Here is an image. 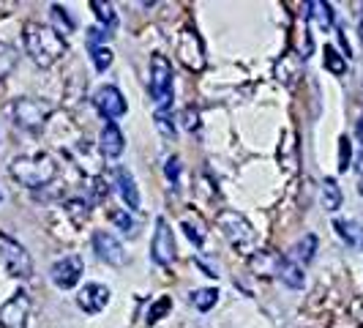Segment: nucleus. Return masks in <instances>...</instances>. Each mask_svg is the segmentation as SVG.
<instances>
[{
    "label": "nucleus",
    "mask_w": 363,
    "mask_h": 328,
    "mask_svg": "<svg viewBox=\"0 0 363 328\" xmlns=\"http://www.w3.org/2000/svg\"><path fill=\"white\" fill-rule=\"evenodd\" d=\"M172 310V298H169V295H162V298H159V301H156V304H150V310H147V326H153V323H159V320H162L164 315H167V312Z\"/></svg>",
    "instance_id": "28"
},
{
    "label": "nucleus",
    "mask_w": 363,
    "mask_h": 328,
    "mask_svg": "<svg viewBox=\"0 0 363 328\" xmlns=\"http://www.w3.org/2000/svg\"><path fill=\"white\" fill-rule=\"evenodd\" d=\"M325 69L333 74H345L347 72V60L336 53L333 47H325Z\"/></svg>",
    "instance_id": "30"
},
{
    "label": "nucleus",
    "mask_w": 363,
    "mask_h": 328,
    "mask_svg": "<svg viewBox=\"0 0 363 328\" xmlns=\"http://www.w3.org/2000/svg\"><path fill=\"white\" fill-rule=\"evenodd\" d=\"M183 126L189 129V131H194V129L200 126V112H197L194 107L183 109Z\"/></svg>",
    "instance_id": "35"
},
{
    "label": "nucleus",
    "mask_w": 363,
    "mask_h": 328,
    "mask_svg": "<svg viewBox=\"0 0 363 328\" xmlns=\"http://www.w3.org/2000/svg\"><path fill=\"white\" fill-rule=\"evenodd\" d=\"M320 202H323V208L330 211V214L342 208V189H339V183L333 181V178H325V181H323V189H320Z\"/></svg>",
    "instance_id": "22"
},
{
    "label": "nucleus",
    "mask_w": 363,
    "mask_h": 328,
    "mask_svg": "<svg viewBox=\"0 0 363 328\" xmlns=\"http://www.w3.org/2000/svg\"><path fill=\"white\" fill-rule=\"evenodd\" d=\"M126 148V140H123V131L118 129L115 121H107V126L101 129V153L107 159H118Z\"/></svg>",
    "instance_id": "15"
},
{
    "label": "nucleus",
    "mask_w": 363,
    "mask_h": 328,
    "mask_svg": "<svg viewBox=\"0 0 363 328\" xmlns=\"http://www.w3.org/2000/svg\"><path fill=\"white\" fill-rule=\"evenodd\" d=\"M0 263L17 279H30L33 276V260L28 255V249L6 233H0Z\"/></svg>",
    "instance_id": "4"
},
{
    "label": "nucleus",
    "mask_w": 363,
    "mask_h": 328,
    "mask_svg": "<svg viewBox=\"0 0 363 328\" xmlns=\"http://www.w3.org/2000/svg\"><path fill=\"white\" fill-rule=\"evenodd\" d=\"M281 263H284V255H279V252H268V249H262V252H255L252 260H249V266H252V271L257 276H279L281 271Z\"/></svg>",
    "instance_id": "14"
},
{
    "label": "nucleus",
    "mask_w": 363,
    "mask_h": 328,
    "mask_svg": "<svg viewBox=\"0 0 363 328\" xmlns=\"http://www.w3.org/2000/svg\"><path fill=\"white\" fill-rule=\"evenodd\" d=\"M178 58L183 60V66H189L191 72H202L205 69V47L197 31L186 28L178 36Z\"/></svg>",
    "instance_id": "8"
},
{
    "label": "nucleus",
    "mask_w": 363,
    "mask_h": 328,
    "mask_svg": "<svg viewBox=\"0 0 363 328\" xmlns=\"http://www.w3.org/2000/svg\"><path fill=\"white\" fill-rule=\"evenodd\" d=\"M156 129L162 131L164 140H172V137H175V124H172V112H169V107L156 109Z\"/></svg>",
    "instance_id": "26"
},
{
    "label": "nucleus",
    "mask_w": 363,
    "mask_h": 328,
    "mask_svg": "<svg viewBox=\"0 0 363 328\" xmlns=\"http://www.w3.org/2000/svg\"><path fill=\"white\" fill-rule=\"evenodd\" d=\"M301 69H303L301 55H295V53L281 55V60L276 63V80L284 82V85H292V82L301 77Z\"/></svg>",
    "instance_id": "17"
},
{
    "label": "nucleus",
    "mask_w": 363,
    "mask_h": 328,
    "mask_svg": "<svg viewBox=\"0 0 363 328\" xmlns=\"http://www.w3.org/2000/svg\"><path fill=\"white\" fill-rule=\"evenodd\" d=\"M30 315V295L28 293H14L3 307H0V326L3 328H25Z\"/></svg>",
    "instance_id": "10"
},
{
    "label": "nucleus",
    "mask_w": 363,
    "mask_h": 328,
    "mask_svg": "<svg viewBox=\"0 0 363 328\" xmlns=\"http://www.w3.org/2000/svg\"><path fill=\"white\" fill-rule=\"evenodd\" d=\"M172 63L167 55H153L150 58V96L156 107H169L172 102Z\"/></svg>",
    "instance_id": "5"
},
{
    "label": "nucleus",
    "mask_w": 363,
    "mask_h": 328,
    "mask_svg": "<svg viewBox=\"0 0 363 328\" xmlns=\"http://www.w3.org/2000/svg\"><path fill=\"white\" fill-rule=\"evenodd\" d=\"M52 19L57 22V28H63V33H72V31H74L72 14H69V11L63 9V6H57V3L52 6Z\"/></svg>",
    "instance_id": "32"
},
{
    "label": "nucleus",
    "mask_w": 363,
    "mask_h": 328,
    "mask_svg": "<svg viewBox=\"0 0 363 328\" xmlns=\"http://www.w3.org/2000/svg\"><path fill=\"white\" fill-rule=\"evenodd\" d=\"M279 279L292 288V290H301L303 285H306V273H303V266H298L295 260L290 257H284V263H281V271H279Z\"/></svg>",
    "instance_id": "18"
},
{
    "label": "nucleus",
    "mask_w": 363,
    "mask_h": 328,
    "mask_svg": "<svg viewBox=\"0 0 363 328\" xmlns=\"http://www.w3.org/2000/svg\"><path fill=\"white\" fill-rule=\"evenodd\" d=\"M150 257L162 268L172 266V260H175V236H172L167 219H156V233L150 241Z\"/></svg>",
    "instance_id": "7"
},
{
    "label": "nucleus",
    "mask_w": 363,
    "mask_h": 328,
    "mask_svg": "<svg viewBox=\"0 0 363 328\" xmlns=\"http://www.w3.org/2000/svg\"><path fill=\"white\" fill-rule=\"evenodd\" d=\"M14 66H17V50L9 44H0V80L9 77Z\"/></svg>",
    "instance_id": "29"
},
{
    "label": "nucleus",
    "mask_w": 363,
    "mask_h": 328,
    "mask_svg": "<svg viewBox=\"0 0 363 328\" xmlns=\"http://www.w3.org/2000/svg\"><path fill=\"white\" fill-rule=\"evenodd\" d=\"M115 183H118V192L128 208H140V189H137V181L126 167H115Z\"/></svg>",
    "instance_id": "16"
},
{
    "label": "nucleus",
    "mask_w": 363,
    "mask_h": 328,
    "mask_svg": "<svg viewBox=\"0 0 363 328\" xmlns=\"http://www.w3.org/2000/svg\"><path fill=\"white\" fill-rule=\"evenodd\" d=\"M306 9H309V19L320 31H330V25H333V9L328 3H323V0H309Z\"/></svg>",
    "instance_id": "20"
},
{
    "label": "nucleus",
    "mask_w": 363,
    "mask_h": 328,
    "mask_svg": "<svg viewBox=\"0 0 363 328\" xmlns=\"http://www.w3.org/2000/svg\"><path fill=\"white\" fill-rule=\"evenodd\" d=\"M355 134H358V140L363 143V115L358 118V126H355Z\"/></svg>",
    "instance_id": "37"
},
{
    "label": "nucleus",
    "mask_w": 363,
    "mask_h": 328,
    "mask_svg": "<svg viewBox=\"0 0 363 328\" xmlns=\"http://www.w3.org/2000/svg\"><path fill=\"white\" fill-rule=\"evenodd\" d=\"M82 271H85L82 257H79V255H66V257H60L52 268H50V279L55 282V288H60V290H72L74 285L79 282Z\"/></svg>",
    "instance_id": "9"
},
{
    "label": "nucleus",
    "mask_w": 363,
    "mask_h": 328,
    "mask_svg": "<svg viewBox=\"0 0 363 328\" xmlns=\"http://www.w3.org/2000/svg\"><path fill=\"white\" fill-rule=\"evenodd\" d=\"M107 36H109L107 31H101V28H91V31H88V44H91V50L96 47V41H101V38H107Z\"/></svg>",
    "instance_id": "36"
},
{
    "label": "nucleus",
    "mask_w": 363,
    "mask_h": 328,
    "mask_svg": "<svg viewBox=\"0 0 363 328\" xmlns=\"http://www.w3.org/2000/svg\"><path fill=\"white\" fill-rule=\"evenodd\" d=\"M91 9L96 11L99 22H101L107 31H112V28H115L118 14H115V6H112V3H104V0H91Z\"/></svg>",
    "instance_id": "23"
},
{
    "label": "nucleus",
    "mask_w": 363,
    "mask_h": 328,
    "mask_svg": "<svg viewBox=\"0 0 363 328\" xmlns=\"http://www.w3.org/2000/svg\"><path fill=\"white\" fill-rule=\"evenodd\" d=\"M11 112H14V124H17V126L38 129L50 118L52 107H50L47 102H38V99H17Z\"/></svg>",
    "instance_id": "6"
},
{
    "label": "nucleus",
    "mask_w": 363,
    "mask_h": 328,
    "mask_svg": "<svg viewBox=\"0 0 363 328\" xmlns=\"http://www.w3.org/2000/svg\"><path fill=\"white\" fill-rule=\"evenodd\" d=\"M216 227L221 230V236L227 238L235 249H240V252H252L257 236H255L252 222L243 217V214H238V211H233V208H224V211H218Z\"/></svg>",
    "instance_id": "3"
},
{
    "label": "nucleus",
    "mask_w": 363,
    "mask_h": 328,
    "mask_svg": "<svg viewBox=\"0 0 363 328\" xmlns=\"http://www.w3.org/2000/svg\"><path fill=\"white\" fill-rule=\"evenodd\" d=\"M107 304H109V288L96 285V282L85 285L79 290V295H77V307L85 312V315H99Z\"/></svg>",
    "instance_id": "13"
},
{
    "label": "nucleus",
    "mask_w": 363,
    "mask_h": 328,
    "mask_svg": "<svg viewBox=\"0 0 363 328\" xmlns=\"http://www.w3.org/2000/svg\"><path fill=\"white\" fill-rule=\"evenodd\" d=\"M109 222L118 227V230H123V233H134V219H131V214H128V208H112L109 211Z\"/></svg>",
    "instance_id": "27"
},
{
    "label": "nucleus",
    "mask_w": 363,
    "mask_h": 328,
    "mask_svg": "<svg viewBox=\"0 0 363 328\" xmlns=\"http://www.w3.org/2000/svg\"><path fill=\"white\" fill-rule=\"evenodd\" d=\"M91 58L96 72H107L109 66H112V50H107V47H93Z\"/></svg>",
    "instance_id": "31"
},
{
    "label": "nucleus",
    "mask_w": 363,
    "mask_h": 328,
    "mask_svg": "<svg viewBox=\"0 0 363 328\" xmlns=\"http://www.w3.org/2000/svg\"><path fill=\"white\" fill-rule=\"evenodd\" d=\"M358 192H361V197H363V178H361V183H358Z\"/></svg>",
    "instance_id": "38"
},
{
    "label": "nucleus",
    "mask_w": 363,
    "mask_h": 328,
    "mask_svg": "<svg viewBox=\"0 0 363 328\" xmlns=\"http://www.w3.org/2000/svg\"><path fill=\"white\" fill-rule=\"evenodd\" d=\"M9 173L28 189H41L52 183V178L57 175V164L47 153H30V156H17L9 167Z\"/></svg>",
    "instance_id": "2"
},
{
    "label": "nucleus",
    "mask_w": 363,
    "mask_h": 328,
    "mask_svg": "<svg viewBox=\"0 0 363 328\" xmlns=\"http://www.w3.org/2000/svg\"><path fill=\"white\" fill-rule=\"evenodd\" d=\"M216 301H218V290H213V288H202V290L191 293V304L200 312H208L211 307H216Z\"/></svg>",
    "instance_id": "25"
},
{
    "label": "nucleus",
    "mask_w": 363,
    "mask_h": 328,
    "mask_svg": "<svg viewBox=\"0 0 363 328\" xmlns=\"http://www.w3.org/2000/svg\"><path fill=\"white\" fill-rule=\"evenodd\" d=\"M181 227L186 230L189 241H194V246H202V241H205V224H202L200 217H183Z\"/></svg>",
    "instance_id": "24"
},
{
    "label": "nucleus",
    "mask_w": 363,
    "mask_h": 328,
    "mask_svg": "<svg viewBox=\"0 0 363 328\" xmlns=\"http://www.w3.org/2000/svg\"><path fill=\"white\" fill-rule=\"evenodd\" d=\"M93 252L99 255V260H104L107 266H115V268L126 266V249H123V244L112 236V233H107V230H96L93 233Z\"/></svg>",
    "instance_id": "11"
},
{
    "label": "nucleus",
    "mask_w": 363,
    "mask_h": 328,
    "mask_svg": "<svg viewBox=\"0 0 363 328\" xmlns=\"http://www.w3.org/2000/svg\"><path fill=\"white\" fill-rule=\"evenodd\" d=\"M164 175L172 181V186H178V178H181V159H178V156H169V159H167Z\"/></svg>",
    "instance_id": "33"
},
{
    "label": "nucleus",
    "mask_w": 363,
    "mask_h": 328,
    "mask_svg": "<svg viewBox=\"0 0 363 328\" xmlns=\"http://www.w3.org/2000/svg\"><path fill=\"white\" fill-rule=\"evenodd\" d=\"M314 252H317V236L314 233H309V236H303L295 246H292V252L287 257L290 260H295L298 266H306V263H311L314 260Z\"/></svg>",
    "instance_id": "19"
},
{
    "label": "nucleus",
    "mask_w": 363,
    "mask_h": 328,
    "mask_svg": "<svg viewBox=\"0 0 363 328\" xmlns=\"http://www.w3.org/2000/svg\"><path fill=\"white\" fill-rule=\"evenodd\" d=\"M339 143H342V146H339V170H342V173H347V167H350V156H352V151H350V140H347V137H342Z\"/></svg>",
    "instance_id": "34"
},
{
    "label": "nucleus",
    "mask_w": 363,
    "mask_h": 328,
    "mask_svg": "<svg viewBox=\"0 0 363 328\" xmlns=\"http://www.w3.org/2000/svg\"><path fill=\"white\" fill-rule=\"evenodd\" d=\"M333 230H336L339 238L347 241L350 246L363 244V227L358 224V222H352V219H336V222H333Z\"/></svg>",
    "instance_id": "21"
},
{
    "label": "nucleus",
    "mask_w": 363,
    "mask_h": 328,
    "mask_svg": "<svg viewBox=\"0 0 363 328\" xmlns=\"http://www.w3.org/2000/svg\"><path fill=\"white\" fill-rule=\"evenodd\" d=\"M25 53L30 55V60L36 66L50 69L69 53V44H66V38L60 36L57 28L41 25V22H28L25 25Z\"/></svg>",
    "instance_id": "1"
},
{
    "label": "nucleus",
    "mask_w": 363,
    "mask_h": 328,
    "mask_svg": "<svg viewBox=\"0 0 363 328\" xmlns=\"http://www.w3.org/2000/svg\"><path fill=\"white\" fill-rule=\"evenodd\" d=\"M93 107L99 109L107 121H115V118L126 115V99L115 85H101L99 91L93 93Z\"/></svg>",
    "instance_id": "12"
}]
</instances>
